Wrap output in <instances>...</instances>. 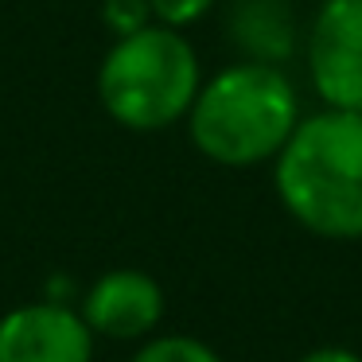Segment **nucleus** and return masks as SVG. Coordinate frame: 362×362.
<instances>
[{
    "instance_id": "1",
    "label": "nucleus",
    "mask_w": 362,
    "mask_h": 362,
    "mask_svg": "<svg viewBox=\"0 0 362 362\" xmlns=\"http://www.w3.org/2000/svg\"><path fill=\"white\" fill-rule=\"evenodd\" d=\"M273 187L296 226L327 242H362V113L300 117L273 160Z\"/></svg>"
},
{
    "instance_id": "2",
    "label": "nucleus",
    "mask_w": 362,
    "mask_h": 362,
    "mask_svg": "<svg viewBox=\"0 0 362 362\" xmlns=\"http://www.w3.org/2000/svg\"><path fill=\"white\" fill-rule=\"evenodd\" d=\"M183 121L191 144L211 164L257 168L276 160L300 125V98L281 66L242 59L199 86Z\"/></svg>"
},
{
    "instance_id": "3",
    "label": "nucleus",
    "mask_w": 362,
    "mask_h": 362,
    "mask_svg": "<svg viewBox=\"0 0 362 362\" xmlns=\"http://www.w3.org/2000/svg\"><path fill=\"white\" fill-rule=\"evenodd\" d=\"M203 86L199 55L180 28L148 24L113 40L98 66V102L133 133H160L187 117Z\"/></svg>"
},
{
    "instance_id": "4",
    "label": "nucleus",
    "mask_w": 362,
    "mask_h": 362,
    "mask_svg": "<svg viewBox=\"0 0 362 362\" xmlns=\"http://www.w3.org/2000/svg\"><path fill=\"white\" fill-rule=\"evenodd\" d=\"M304 59L315 98L327 110L362 113V0H320Z\"/></svg>"
},
{
    "instance_id": "5",
    "label": "nucleus",
    "mask_w": 362,
    "mask_h": 362,
    "mask_svg": "<svg viewBox=\"0 0 362 362\" xmlns=\"http://www.w3.org/2000/svg\"><path fill=\"white\" fill-rule=\"evenodd\" d=\"M98 335L63 300H32L0 315V362H94Z\"/></svg>"
},
{
    "instance_id": "6",
    "label": "nucleus",
    "mask_w": 362,
    "mask_h": 362,
    "mask_svg": "<svg viewBox=\"0 0 362 362\" xmlns=\"http://www.w3.org/2000/svg\"><path fill=\"white\" fill-rule=\"evenodd\" d=\"M164 288L144 269H110L82 296V320L98 339L136 343L156 335L164 320Z\"/></svg>"
},
{
    "instance_id": "7",
    "label": "nucleus",
    "mask_w": 362,
    "mask_h": 362,
    "mask_svg": "<svg viewBox=\"0 0 362 362\" xmlns=\"http://www.w3.org/2000/svg\"><path fill=\"white\" fill-rule=\"evenodd\" d=\"M230 32L250 63L281 66L296 51V16L288 0H234Z\"/></svg>"
},
{
    "instance_id": "8",
    "label": "nucleus",
    "mask_w": 362,
    "mask_h": 362,
    "mask_svg": "<svg viewBox=\"0 0 362 362\" xmlns=\"http://www.w3.org/2000/svg\"><path fill=\"white\" fill-rule=\"evenodd\" d=\"M133 362H222V354L195 335H148Z\"/></svg>"
},
{
    "instance_id": "9",
    "label": "nucleus",
    "mask_w": 362,
    "mask_h": 362,
    "mask_svg": "<svg viewBox=\"0 0 362 362\" xmlns=\"http://www.w3.org/2000/svg\"><path fill=\"white\" fill-rule=\"evenodd\" d=\"M102 24L121 40V35H133V32H141V28L156 24V20H152L148 0H105L102 4Z\"/></svg>"
},
{
    "instance_id": "10",
    "label": "nucleus",
    "mask_w": 362,
    "mask_h": 362,
    "mask_svg": "<svg viewBox=\"0 0 362 362\" xmlns=\"http://www.w3.org/2000/svg\"><path fill=\"white\" fill-rule=\"evenodd\" d=\"M214 4H218V0H148L152 20L164 24V28H180V32L191 24H199Z\"/></svg>"
},
{
    "instance_id": "11",
    "label": "nucleus",
    "mask_w": 362,
    "mask_h": 362,
    "mask_svg": "<svg viewBox=\"0 0 362 362\" xmlns=\"http://www.w3.org/2000/svg\"><path fill=\"white\" fill-rule=\"evenodd\" d=\"M300 362H362V354L351 351V346H315Z\"/></svg>"
}]
</instances>
